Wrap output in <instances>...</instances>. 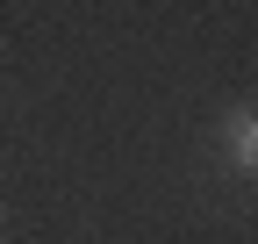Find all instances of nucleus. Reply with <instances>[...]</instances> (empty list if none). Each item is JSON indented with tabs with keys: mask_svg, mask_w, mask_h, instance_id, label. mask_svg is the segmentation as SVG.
Listing matches in <instances>:
<instances>
[{
	"mask_svg": "<svg viewBox=\"0 0 258 244\" xmlns=\"http://www.w3.org/2000/svg\"><path fill=\"white\" fill-rule=\"evenodd\" d=\"M222 158H230L244 179H258V108L237 101L230 115H222Z\"/></svg>",
	"mask_w": 258,
	"mask_h": 244,
	"instance_id": "nucleus-1",
	"label": "nucleus"
}]
</instances>
